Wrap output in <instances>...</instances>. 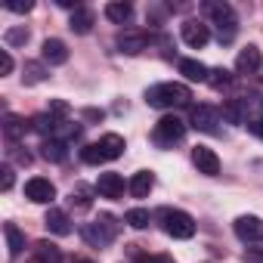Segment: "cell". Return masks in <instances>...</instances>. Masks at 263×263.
Returning a JSON list of instances; mask_svg holds the SVG:
<instances>
[{
	"label": "cell",
	"mask_w": 263,
	"mask_h": 263,
	"mask_svg": "<svg viewBox=\"0 0 263 263\" xmlns=\"http://www.w3.org/2000/svg\"><path fill=\"white\" fill-rule=\"evenodd\" d=\"M44 223H47V229L56 232V235H71V220H68V214L59 211V208H50L47 217H44Z\"/></svg>",
	"instance_id": "16"
},
{
	"label": "cell",
	"mask_w": 263,
	"mask_h": 263,
	"mask_svg": "<svg viewBox=\"0 0 263 263\" xmlns=\"http://www.w3.org/2000/svg\"><path fill=\"white\" fill-rule=\"evenodd\" d=\"M146 47H149V34L146 31H124V34H118V50L127 53V56H137Z\"/></svg>",
	"instance_id": "11"
},
{
	"label": "cell",
	"mask_w": 263,
	"mask_h": 263,
	"mask_svg": "<svg viewBox=\"0 0 263 263\" xmlns=\"http://www.w3.org/2000/svg\"><path fill=\"white\" fill-rule=\"evenodd\" d=\"M158 217H161V226H164V232H167L171 238H192V235H195V220H192L186 211H171V208H164Z\"/></svg>",
	"instance_id": "4"
},
{
	"label": "cell",
	"mask_w": 263,
	"mask_h": 263,
	"mask_svg": "<svg viewBox=\"0 0 263 263\" xmlns=\"http://www.w3.org/2000/svg\"><path fill=\"white\" fill-rule=\"evenodd\" d=\"M192 164H195L198 174H204V177H217V174H220V158H217V152L208 149V146H195V149H192Z\"/></svg>",
	"instance_id": "10"
},
{
	"label": "cell",
	"mask_w": 263,
	"mask_h": 263,
	"mask_svg": "<svg viewBox=\"0 0 263 263\" xmlns=\"http://www.w3.org/2000/svg\"><path fill=\"white\" fill-rule=\"evenodd\" d=\"M4 235H7V251H10V257H19V254L25 251V235H22V229H19L16 223H4Z\"/></svg>",
	"instance_id": "19"
},
{
	"label": "cell",
	"mask_w": 263,
	"mask_h": 263,
	"mask_svg": "<svg viewBox=\"0 0 263 263\" xmlns=\"http://www.w3.org/2000/svg\"><path fill=\"white\" fill-rule=\"evenodd\" d=\"M71 108H68V102H62V99H50V111L47 115H53V118H65Z\"/></svg>",
	"instance_id": "32"
},
{
	"label": "cell",
	"mask_w": 263,
	"mask_h": 263,
	"mask_svg": "<svg viewBox=\"0 0 263 263\" xmlns=\"http://www.w3.org/2000/svg\"><path fill=\"white\" fill-rule=\"evenodd\" d=\"M180 74H186V81H208V65L198 59H183L180 62Z\"/></svg>",
	"instance_id": "21"
},
{
	"label": "cell",
	"mask_w": 263,
	"mask_h": 263,
	"mask_svg": "<svg viewBox=\"0 0 263 263\" xmlns=\"http://www.w3.org/2000/svg\"><path fill=\"white\" fill-rule=\"evenodd\" d=\"M140 263H174L167 254H149V257H140Z\"/></svg>",
	"instance_id": "36"
},
{
	"label": "cell",
	"mask_w": 263,
	"mask_h": 263,
	"mask_svg": "<svg viewBox=\"0 0 263 263\" xmlns=\"http://www.w3.org/2000/svg\"><path fill=\"white\" fill-rule=\"evenodd\" d=\"M0 189H4V192L13 189V167H10V164L0 167Z\"/></svg>",
	"instance_id": "33"
},
{
	"label": "cell",
	"mask_w": 263,
	"mask_h": 263,
	"mask_svg": "<svg viewBox=\"0 0 263 263\" xmlns=\"http://www.w3.org/2000/svg\"><path fill=\"white\" fill-rule=\"evenodd\" d=\"M204 13L211 16V22L217 25V37L220 44H229L238 31V19H235V10L229 4H204Z\"/></svg>",
	"instance_id": "3"
},
{
	"label": "cell",
	"mask_w": 263,
	"mask_h": 263,
	"mask_svg": "<svg viewBox=\"0 0 263 263\" xmlns=\"http://www.w3.org/2000/svg\"><path fill=\"white\" fill-rule=\"evenodd\" d=\"M13 71V56L7 50H0V74H10Z\"/></svg>",
	"instance_id": "35"
},
{
	"label": "cell",
	"mask_w": 263,
	"mask_h": 263,
	"mask_svg": "<svg viewBox=\"0 0 263 263\" xmlns=\"http://www.w3.org/2000/svg\"><path fill=\"white\" fill-rule=\"evenodd\" d=\"M99 149L105 152V158H108V161H115V158H121V155H124L127 143H124V137H118V134H105V137L99 140Z\"/></svg>",
	"instance_id": "20"
},
{
	"label": "cell",
	"mask_w": 263,
	"mask_h": 263,
	"mask_svg": "<svg viewBox=\"0 0 263 263\" xmlns=\"http://www.w3.org/2000/svg\"><path fill=\"white\" fill-rule=\"evenodd\" d=\"M189 99H192V90L186 84H174V81L155 84L146 90V102L152 108H177V105H189Z\"/></svg>",
	"instance_id": "1"
},
{
	"label": "cell",
	"mask_w": 263,
	"mask_h": 263,
	"mask_svg": "<svg viewBox=\"0 0 263 263\" xmlns=\"http://www.w3.org/2000/svg\"><path fill=\"white\" fill-rule=\"evenodd\" d=\"M180 34H183V41H186L192 50H201V47L211 41L208 25H204V22H198V19H186V22L180 25Z\"/></svg>",
	"instance_id": "7"
},
{
	"label": "cell",
	"mask_w": 263,
	"mask_h": 263,
	"mask_svg": "<svg viewBox=\"0 0 263 263\" xmlns=\"http://www.w3.org/2000/svg\"><path fill=\"white\" fill-rule=\"evenodd\" d=\"M41 155L47 158V161H65L68 158V146H65V140H47L44 146H41Z\"/></svg>",
	"instance_id": "22"
},
{
	"label": "cell",
	"mask_w": 263,
	"mask_h": 263,
	"mask_svg": "<svg viewBox=\"0 0 263 263\" xmlns=\"http://www.w3.org/2000/svg\"><path fill=\"white\" fill-rule=\"evenodd\" d=\"M47 81V68L41 62H25V84H41Z\"/></svg>",
	"instance_id": "28"
},
{
	"label": "cell",
	"mask_w": 263,
	"mask_h": 263,
	"mask_svg": "<svg viewBox=\"0 0 263 263\" xmlns=\"http://www.w3.org/2000/svg\"><path fill=\"white\" fill-rule=\"evenodd\" d=\"M232 229H235V235H238L241 241H263V220L254 217V214L238 217V220L232 223Z\"/></svg>",
	"instance_id": "8"
},
{
	"label": "cell",
	"mask_w": 263,
	"mask_h": 263,
	"mask_svg": "<svg viewBox=\"0 0 263 263\" xmlns=\"http://www.w3.org/2000/svg\"><path fill=\"white\" fill-rule=\"evenodd\" d=\"M93 22H96L93 10L81 7V10H74V13H71V19H68V28H71L74 34H90V31H93Z\"/></svg>",
	"instance_id": "17"
},
{
	"label": "cell",
	"mask_w": 263,
	"mask_h": 263,
	"mask_svg": "<svg viewBox=\"0 0 263 263\" xmlns=\"http://www.w3.org/2000/svg\"><path fill=\"white\" fill-rule=\"evenodd\" d=\"M149 220H152V217H149L146 208H134V211H127V214H124V223H127V226H134V229H146Z\"/></svg>",
	"instance_id": "26"
},
{
	"label": "cell",
	"mask_w": 263,
	"mask_h": 263,
	"mask_svg": "<svg viewBox=\"0 0 263 263\" xmlns=\"http://www.w3.org/2000/svg\"><path fill=\"white\" fill-rule=\"evenodd\" d=\"M189 121H192V127H195V130L214 134V130H217V124H220V108H217V105H195Z\"/></svg>",
	"instance_id": "9"
},
{
	"label": "cell",
	"mask_w": 263,
	"mask_h": 263,
	"mask_svg": "<svg viewBox=\"0 0 263 263\" xmlns=\"http://www.w3.org/2000/svg\"><path fill=\"white\" fill-rule=\"evenodd\" d=\"M130 16H134V7H130V4H121V0H115V4H105V19H108V22L124 25Z\"/></svg>",
	"instance_id": "24"
},
{
	"label": "cell",
	"mask_w": 263,
	"mask_h": 263,
	"mask_svg": "<svg viewBox=\"0 0 263 263\" xmlns=\"http://www.w3.org/2000/svg\"><path fill=\"white\" fill-rule=\"evenodd\" d=\"M152 186H155L152 171H140V174H134V180L127 183V189H130V195H134V198H146L152 192Z\"/></svg>",
	"instance_id": "18"
},
{
	"label": "cell",
	"mask_w": 263,
	"mask_h": 263,
	"mask_svg": "<svg viewBox=\"0 0 263 263\" xmlns=\"http://www.w3.org/2000/svg\"><path fill=\"white\" fill-rule=\"evenodd\" d=\"M25 198H31L34 204H53L56 186H53L50 180H44V177H31V180L25 183Z\"/></svg>",
	"instance_id": "6"
},
{
	"label": "cell",
	"mask_w": 263,
	"mask_h": 263,
	"mask_svg": "<svg viewBox=\"0 0 263 263\" xmlns=\"http://www.w3.org/2000/svg\"><path fill=\"white\" fill-rule=\"evenodd\" d=\"M223 118L232 121V124H248V118H245V102H241V99H226V102H223Z\"/></svg>",
	"instance_id": "25"
},
{
	"label": "cell",
	"mask_w": 263,
	"mask_h": 263,
	"mask_svg": "<svg viewBox=\"0 0 263 263\" xmlns=\"http://www.w3.org/2000/svg\"><path fill=\"white\" fill-rule=\"evenodd\" d=\"M186 137V124L177 118V115H164L158 124H155V130H152V140L161 146V149H171L174 143H180Z\"/></svg>",
	"instance_id": "5"
},
{
	"label": "cell",
	"mask_w": 263,
	"mask_h": 263,
	"mask_svg": "<svg viewBox=\"0 0 263 263\" xmlns=\"http://www.w3.org/2000/svg\"><path fill=\"white\" fill-rule=\"evenodd\" d=\"M229 81H232V74H229L226 68H214V71L208 74V84H211L214 90H223V87H226Z\"/></svg>",
	"instance_id": "31"
},
{
	"label": "cell",
	"mask_w": 263,
	"mask_h": 263,
	"mask_svg": "<svg viewBox=\"0 0 263 263\" xmlns=\"http://www.w3.org/2000/svg\"><path fill=\"white\" fill-rule=\"evenodd\" d=\"M4 41H7L10 47H25V44H28V28H10V31L4 34Z\"/></svg>",
	"instance_id": "30"
},
{
	"label": "cell",
	"mask_w": 263,
	"mask_h": 263,
	"mask_svg": "<svg viewBox=\"0 0 263 263\" xmlns=\"http://www.w3.org/2000/svg\"><path fill=\"white\" fill-rule=\"evenodd\" d=\"M81 161H84V164H105L108 158H105V152L99 149V143H90V146L81 149Z\"/></svg>",
	"instance_id": "27"
},
{
	"label": "cell",
	"mask_w": 263,
	"mask_h": 263,
	"mask_svg": "<svg viewBox=\"0 0 263 263\" xmlns=\"http://www.w3.org/2000/svg\"><path fill=\"white\" fill-rule=\"evenodd\" d=\"M245 127L251 130V134H254V137H260V140H263V118H257V121H248Z\"/></svg>",
	"instance_id": "37"
},
{
	"label": "cell",
	"mask_w": 263,
	"mask_h": 263,
	"mask_svg": "<svg viewBox=\"0 0 263 263\" xmlns=\"http://www.w3.org/2000/svg\"><path fill=\"white\" fill-rule=\"evenodd\" d=\"M44 62L50 65H65L68 62V47L59 37H47L44 41Z\"/></svg>",
	"instance_id": "15"
},
{
	"label": "cell",
	"mask_w": 263,
	"mask_h": 263,
	"mask_svg": "<svg viewBox=\"0 0 263 263\" xmlns=\"http://www.w3.org/2000/svg\"><path fill=\"white\" fill-rule=\"evenodd\" d=\"M31 263H41V260H37V257H34V260H31Z\"/></svg>",
	"instance_id": "39"
},
{
	"label": "cell",
	"mask_w": 263,
	"mask_h": 263,
	"mask_svg": "<svg viewBox=\"0 0 263 263\" xmlns=\"http://www.w3.org/2000/svg\"><path fill=\"white\" fill-rule=\"evenodd\" d=\"M31 130V121H25V118H19V115H4V137L10 140V143H16V140H22L25 134Z\"/></svg>",
	"instance_id": "14"
},
{
	"label": "cell",
	"mask_w": 263,
	"mask_h": 263,
	"mask_svg": "<svg viewBox=\"0 0 263 263\" xmlns=\"http://www.w3.org/2000/svg\"><path fill=\"white\" fill-rule=\"evenodd\" d=\"M34 257L41 260V263H62V251H59V245H53V241H37L34 245Z\"/></svg>",
	"instance_id": "23"
},
{
	"label": "cell",
	"mask_w": 263,
	"mask_h": 263,
	"mask_svg": "<svg viewBox=\"0 0 263 263\" xmlns=\"http://www.w3.org/2000/svg\"><path fill=\"white\" fill-rule=\"evenodd\" d=\"M96 192L102 195V198H124V177L121 174H99V180H96Z\"/></svg>",
	"instance_id": "12"
},
{
	"label": "cell",
	"mask_w": 263,
	"mask_h": 263,
	"mask_svg": "<svg viewBox=\"0 0 263 263\" xmlns=\"http://www.w3.org/2000/svg\"><path fill=\"white\" fill-rule=\"evenodd\" d=\"M235 68L241 71V74H254V71H260L263 68V53L251 44V47H245L238 56H235Z\"/></svg>",
	"instance_id": "13"
},
{
	"label": "cell",
	"mask_w": 263,
	"mask_h": 263,
	"mask_svg": "<svg viewBox=\"0 0 263 263\" xmlns=\"http://www.w3.org/2000/svg\"><path fill=\"white\" fill-rule=\"evenodd\" d=\"M78 263H93V260H78Z\"/></svg>",
	"instance_id": "38"
},
{
	"label": "cell",
	"mask_w": 263,
	"mask_h": 263,
	"mask_svg": "<svg viewBox=\"0 0 263 263\" xmlns=\"http://www.w3.org/2000/svg\"><path fill=\"white\" fill-rule=\"evenodd\" d=\"M7 10H13V13H31V10H34V4H31V0H10Z\"/></svg>",
	"instance_id": "34"
},
{
	"label": "cell",
	"mask_w": 263,
	"mask_h": 263,
	"mask_svg": "<svg viewBox=\"0 0 263 263\" xmlns=\"http://www.w3.org/2000/svg\"><path fill=\"white\" fill-rule=\"evenodd\" d=\"M90 195H93V189L84 186V183H78V186L71 189V204H78V208H90Z\"/></svg>",
	"instance_id": "29"
},
{
	"label": "cell",
	"mask_w": 263,
	"mask_h": 263,
	"mask_svg": "<svg viewBox=\"0 0 263 263\" xmlns=\"http://www.w3.org/2000/svg\"><path fill=\"white\" fill-rule=\"evenodd\" d=\"M118 232H121V223H118L111 214H99L93 223H84V226H81L84 241L93 245V248H105V245H111Z\"/></svg>",
	"instance_id": "2"
}]
</instances>
